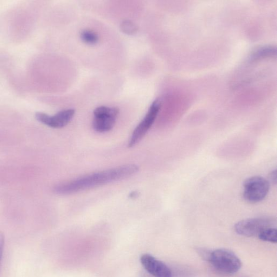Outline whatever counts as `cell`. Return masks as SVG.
<instances>
[{"label": "cell", "instance_id": "1", "mask_svg": "<svg viewBox=\"0 0 277 277\" xmlns=\"http://www.w3.org/2000/svg\"><path fill=\"white\" fill-rule=\"evenodd\" d=\"M139 171V167L128 164L115 168L92 174L73 180V181L57 185L54 192L59 195H68L73 193L96 188L130 177Z\"/></svg>", "mask_w": 277, "mask_h": 277}, {"label": "cell", "instance_id": "2", "mask_svg": "<svg viewBox=\"0 0 277 277\" xmlns=\"http://www.w3.org/2000/svg\"><path fill=\"white\" fill-rule=\"evenodd\" d=\"M219 272L232 275L236 274L242 267V262L234 253L226 249L212 251L207 259Z\"/></svg>", "mask_w": 277, "mask_h": 277}, {"label": "cell", "instance_id": "3", "mask_svg": "<svg viewBox=\"0 0 277 277\" xmlns=\"http://www.w3.org/2000/svg\"><path fill=\"white\" fill-rule=\"evenodd\" d=\"M270 183L267 179L260 176L250 177L244 183L243 197L250 203H257L267 196Z\"/></svg>", "mask_w": 277, "mask_h": 277}, {"label": "cell", "instance_id": "4", "mask_svg": "<svg viewBox=\"0 0 277 277\" xmlns=\"http://www.w3.org/2000/svg\"><path fill=\"white\" fill-rule=\"evenodd\" d=\"M276 222L273 218L261 217L248 219L235 225L236 233L245 237H258L266 229L274 227Z\"/></svg>", "mask_w": 277, "mask_h": 277}, {"label": "cell", "instance_id": "5", "mask_svg": "<svg viewBox=\"0 0 277 277\" xmlns=\"http://www.w3.org/2000/svg\"><path fill=\"white\" fill-rule=\"evenodd\" d=\"M119 112V109L115 107L100 106L96 108L94 111V130L100 133L111 130L115 125Z\"/></svg>", "mask_w": 277, "mask_h": 277}, {"label": "cell", "instance_id": "6", "mask_svg": "<svg viewBox=\"0 0 277 277\" xmlns=\"http://www.w3.org/2000/svg\"><path fill=\"white\" fill-rule=\"evenodd\" d=\"M161 106H162V102L159 99L156 100L152 103L145 118L135 128L128 144L129 147H133L137 145L149 131L157 117Z\"/></svg>", "mask_w": 277, "mask_h": 277}, {"label": "cell", "instance_id": "7", "mask_svg": "<svg viewBox=\"0 0 277 277\" xmlns=\"http://www.w3.org/2000/svg\"><path fill=\"white\" fill-rule=\"evenodd\" d=\"M75 111L73 109H66L57 113L54 116L37 112L35 118L41 123L53 128H61L67 125L73 119Z\"/></svg>", "mask_w": 277, "mask_h": 277}, {"label": "cell", "instance_id": "8", "mask_svg": "<svg viewBox=\"0 0 277 277\" xmlns=\"http://www.w3.org/2000/svg\"><path fill=\"white\" fill-rule=\"evenodd\" d=\"M140 262L148 273L155 277H173L171 270L165 264L150 255L141 256Z\"/></svg>", "mask_w": 277, "mask_h": 277}, {"label": "cell", "instance_id": "9", "mask_svg": "<svg viewBox=\"0 0 277 277\" xmlns=\"http://www.w3.org/2000/svg\"><path fill=\"white\" fill-rule=\"evenodd\" d=\"M277 234L276 228L272 227L264 230L258 237L260 240L264 242L276 243L277 241Z\"/></svg>", "mask_w": 277, "mask_h": 277}, {"label": "cell", "instance_id": "10", "mask_svg": "<svg viewBox=\"0 0 277 277\" xmlns=\"http://www.w3.org/2000/svg\"><path fill=\"white\" fill-rule=\"evenodd\" d=\"M81 38L82 40L89 44H94L98 42L99 37L94 31L90 30H85L81 32Z\"/></svg>", "mask_w": 277, "mask_h": 277}, {"label": "cell", "instance_id": "11", "mask_svg": "<svg viewBox=\"0 0 277 277\" xmlns=\"http://www.w3.org/2000/svg\"><path fill=\"white\" fill-rule=\"evenodd\" d=\"M121 29L124 33L128 35H133L136 33L138 29L137 25L130 20L122 22Z\"/></svg>", "mask_w": 277, "mask_h": 277}, {"label": "cell", "instance_id": "12", "mask_svg": "<svg viewBox=\"0 0 277 277\" xmlns=\"http://www.w3.org/2000/svg\"><path fill=\"white\" fill-rule=\"evenodd\" d=\"M276 53V48L273 47H264L258 50L255 57H264L274 55Z\"/></svg>", "mask_w": 277, "mask_h": 277}, {"label": "cell", "instance_id": "13", "mask_svg": "<svg viewBox=\"0 0 277 277\" xmlns=\"http://www.w3.org/2000/svg\"><path fill=\"white\" fill-rule=\"evenodd\" d=\"M4 246V237L2 233H0V265L2 260Z\"/></svg>", "mask_w": 277, "mask_h": 277}, {"label": "cell", "instance_id": "14", "mask_svg": "<svg viewBox=\"0 0 277 277\" xmlns=\"http://www.w3.org/2000/svg\"><path fill=\"white\" fill-rule=\"evenodd\" d=\"M270 180L273 183L276 184L277 182V170L273 171L270 175Z\"/></svg>", "mask_w": 277, "mask_h": 277}, {"label": "cell", "instance_id": "15", "mask_svg": "<svg viewBox=\"0 0 277 277\" xmlns=\"http://www.w3.org/2000/svg\"><path fill=\"white\" fill-rule=\"evenodd\" d=\"M138 196L139 193L136 191L132 192L130 195V197L131 198H136Z\"/></svg>", "mask_w": 277, "mask_h": 277}]
</instances>
